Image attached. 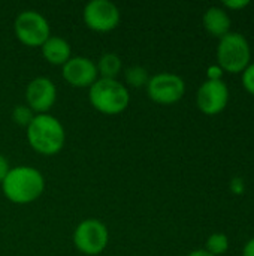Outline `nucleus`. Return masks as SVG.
<instances>
[{
    "label": "nucleus",
    "instance_id": "obj_17",
    "mask_svg": "<svg viewBox=\"0 0 254 256\" xmlns=\"http://www.w3.org/2000/svg\"><path fill=\"white\" fill-rule=\"evenodd\" d=\"M34 116H36V114H34V112L27 106V105H18V106H15V108H13L12 120H13L16 124L27 128V126L31 123V120L34 118Z\"/></svg>",
    "mask_w": 254,
    "mask_h": 256
},
{
    "label": "nucleus",
    "instance_id": "obj_4",
    "mask_svg": "<svg viewBox=\"0 0 254 256\" xmlns=\"http://www.w3.org/2000/svg\"><path fill=\"white\" fill-rule=\"evenodd\" d=\"M219 66L231 74L243 72L252 60V48L247 38L238 32H229L217 45Z\"/></svg>",
    "mask_w": 254,
    "mask_h": 256
},
{
    "label": "nucleus",
    "instance_id": "obj_2",
    "mask_svg": "<svg viewBox=\"0 0 254 256\" xmlns=\"http://www.w3.org/2000/svg\"><path fill=\"white\" fill-rule=\"evenodd\" d=\"M25 130L31 148L43 156L57 154L66 141V132L61 122L51 114H36Z\"/></svg>",
    "mask_w": 254,
    "mask_h": 256
},
{
    "label": "nucleus",
    "instance_id": "obj_21",
    "mask_svg": "<svg viewBox=\"0 0 254 256\" xmlns=\"http://www.w3.org/2000/svg\"><path fill=\"white\" fill-rule=\"evenodd\" d=\"M207 75H208V80H222V76H223V69H222L219 64L210 66Z\"/></svg>",
    "mask_w": 254,
    "mask_h": 256
},
{
    "label": "nucleus",
    "instance_id": "obj_1",
    "mask_svg": "<svg viewBox=\"0 0 254 256\" xmlns=\"http://www.w3.org/2000/svg\"><path fill=\"white\" fill-rule=\"evenodd\" d=\"M4 196L13 204H30L36 201L45 189L43 176L33 166H15L1 183Z\"/></svg>",
    "mask_w": 254,
    "mask_h": 256
},
{
    "label": "nucleus",
    "instance_id": "obj_19",
    "mask_svg": "<svg viewBox=\"0 0 254 256\" xmlns=\"http://www.w3.org/2000/svg\"><path fill=\"white\" fill-rule=\"evenodd\" d=\"M250 2L249 0H226L223 2V6L225 8H229V9H234V10H240L246 6H249Z\"/></svg>",
    "mask_w": 254,
    "mask_h": 256
},
{
    "label": "nucleus",
    "instance_id": "obj_16",
    "mask_svg": "<svg viewBox=\"0 0 254 256\" xmlns=\"http://www.w3.org/2000/svg\"><path fill=\"white\" fill-rule=\"evenodd\" d=\"M229 249V238L226 234H222V232H216V234H211L207 240V248L205 250L210 252L213 256L223 255L226 254Z\"/></svg>",
    "mask_w": 254,
    "mask_h": 256
},
{
    "label": "nucleus",
    "instance_id": "obj_11",
    "mask_svg": "<svg viewBox=\"0 0 254 256\" xmlns=\"http://www.w3.org/2000/svg\"><path fill=\"white\" fill-rule=\"evenodd\" d=\"M57 99L55 84L46 76L33 78L25 88V105L34 114H48Z\"/></svg>",
    "mask_w": 254,
    "mask_h": 256
},
{
    "label": "nucleus",
    "instance_id": "obj_20",
    "mask_svg": "<svg viewBox=\"0 0 254 256\" xmlns=\"http://www.w3.org/2000/svg\"><path fill=\"white\" fill-rule=\"evenodd\" d=\"M9 171H10L9 162H7V159L0 153V183H3V180L6 178V176L9 174Z\"/></svg>",
    "mask_w": 254,
    "mask_h": 256
},
{
    "label": "nucleus",
    "instance_id": "obj_24",
    "mask_svg": "<svg viewBox=\"0 0 254 256\" xmlns=\"http://www.w3.org/2000/svg\"><path fill=\"white\" fill-rule=\"evenodd\" d=\"M189 256H213L210 252H207L205 249H198V250H193Z\"/></svg>",
    "mask_w": 254,
    "mask_h": 256
},
{
    "label": "nucleus",
    "instance_id": "obj_15",
    "mask_svg": "<svg viewBox=\"0 0 254 256\" xmlns=\"http://www.w3.org/2000/svg\"><path fill=\"white\" fill-rule=\"evenodd\" d=\"M124 78H126V82L130 87H135V88L147 87L148 80H150L147 69L142 68V66H130L129 69H126Z\"/></svg>",
    "mask_w": 254,
    "mask_h": 256
},
{
    "label": "nucleus",
    "instance_id": "obj_13",
    "mask_svg": "<svg viewBox=\"0 0 254 256\" xmlns=\"http://www.w3.org/2000/svg\"><path fill=\"white\" fill-rule=\"evenodd\" d=\"M40 48L43 58L55 66H63L72 57V48L69 42L60 36H49Z\"/></svg>",
    "mask_w": 254,
    "mask_h": 256
},
{
    "label": "nucleus",
    "instance_id": "obj_8",
    "mask_svg": "<svg viewBox=\"0 0 254 256\" xmlns=\"http://www.w3.org/2000/svg\"><path fill=\"white\" fill-rule=\"evenodd\" d=\"M82 18L88 28L106 33L118 27L121 14L117 4L109 0H91L85 4Z\"/></svg>",
    "mask_w": 254,
    "mask_h": 256
},
{
    "label": "nucleus",
    "instance_id": "obj_18",
    "mask_svg": "<svg viewBox=\"0 0 254 256\" xmlns=\"http://www.w3.org/2000/svg\"><path fill=\"white\" fill-rule=\"evenodd\" d=\"M241 74H243L241 81L244 88L254 96V63H250Z\"/></svg>",
    "mask_w": 254,
    "mask_h": 256
},
{
    "label": "nucleus",
    "instance_id": "obj_10",
    "mask_svg": "<svg viewBox=\"0 0 254 256\" xmlns=\"http://www.w3.org/2000/svg\"><path fill=\"white\" fill-rule=\"evenodd\" d=\"M61 75L67 84L78 88L91 87L99 80V72L96 63L82 56H73L70 57L63 66H61Z\"/></svg>",
    "mask_w": 254,
    "mask_h": 256
},
{
    "label": "nucleus",
    "instance_id": "obj_9",
    "mask_svg": "<svg viewBox=\"0 0 254 256\" xmlns=\"http://www.w3.org/2000/svg\"><path fill=\"white\" fill-rule=\"evenodd\" d=\"M229 102V88L223 80H207L196 93L198 108L207 116L220 114Z\"/></svg>",
    "mask_w": 254,
    "mask_h": 256
},
{
    "label": "nucleus",
    "instance_id": "obj_12",
    "mask_svg": "<svg viewBox=\"0 0 254 256\" xmlns=\"http://www.w3.org/2000/svg\"><path fill=\"white\" fill-rule=\"evenodd\" d=\"M204 27L205 30L216 38H223L225 34H228L231 32V16L225 10V8H219V6H211L205 10L204 14Z\"/></svg>",
    "mask_w": 254,
    "mask_h": 256
},
{
    "label": "nucleus",
    "instance_id": "obj_22",
    "mask_svg": "<svg viewBox=\"0 0 254 256\" xmlns=\"http://www.w3.org/2000/svg\"><path fill=\"white\" fill-rule=\"evenodd\" d=\"M243 256H254V237L246 243L243 249Z\"/></svg>",
    "mask_w": 254,
    "mask_h": 256
},
{
    "label": "nucleus",
    "instance_id": "obj_14",
    "mask_svg": "<svg viewBox=\"0 0 254 256\" xmlns=\"http://www.w3.org/2000/svg\"><path fill=\"white\" fill-rule=\"evenodd\" d=\"M97 72H99V78H105V80H117V76L121 72L123 68V62L121 57L115 52H106L103 54L99 62H97Z\"/></svg>",
    "mask_w": 254,
    "mask_h": 256
},
{
    "label": "nucleus",
    "instance_id": "obj_23",
    "mask_svg": "<svg viewBox=\"0 0 254 256\" xmlns=\"http://www.w3.org/2000/svg\"><path fill=\"white\" fill-rule=\"evenodd\" d=\"M232 190L237 192V194H241L244 190V183L241 178H234L232 180Z\"/></svg>",
    "mask_w": 254,
    "mask_h": 256
},
{
    "label": "nucleus",
    "instance_id": "obj_5",
    "mask_svg": "<svg viewBox=\"0 0 254 256\" xmlns=\"http://www.w3.org/2000/svg\"><path fill=\"white\" fill-rule=\"evenodd\" d=\"M13 30L21 44L27 46H42L51 36L48 20L37 10H22L13 22Z\"/></svg>",
    "mask_w": 254,
    "mask_h": 256
},
{
    "label": "nucleus",
    "instance_id": "obj_3",
    "mask_svg": "<svg viewBox=\"0 0 254 256\" xmlns=\"http://www.w3.org/2000/svg\"><path fill=\"white\" fill-rule=\"evenodd\" d=\"M90 104L93 108L106 116L121 114L130 102L129 90L118 80L99 78L88 92Z\"/></svg>",
    "mask_w": 254,
    "mask_h": 256
},
{
    "label": "nucleus",
    "instance_id": "obj_6",
    "mask_svg": "<svg viewBox=\"0 0 254 256\" xmlns=\"http://www.w3.org/2000/svg\"><path fill=\"white\" fill-rule=\"evenodd\" d=\"M109 243V232L103 222L97 219L82 220L73 232L75 248L88 256H96L102 254Z\"/></svg>",
    "mask_w": 254,
    "mask_h": 256
},
{
    "label": "nucleus",
    "instance_id": "obj_7",
    "mask_svg": "<svg viewBox=\"0 0 254 256\" xmlns=\"http://www.w3.org/2000/svg\"><path fill=\"white\" fill-rule=\"evenodd\" d=\"M147 93L151 100L160 105H172L186 93V82L184 80L171 72H160L150 76L147 84Z\"/></svg>",
    "mask_w": 254,
    "mask_h": 256
}]
</instances>
